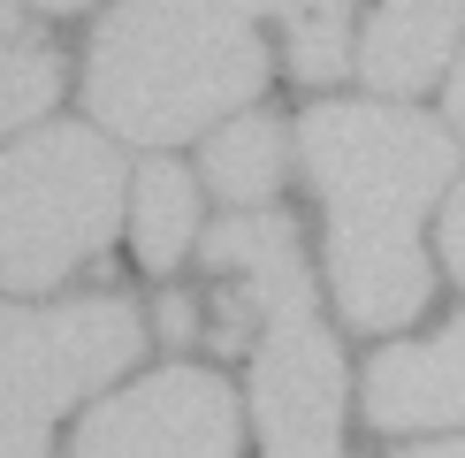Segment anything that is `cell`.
<instances>
[{
  "label": "cell",
  "mask_w": 465,
  "mask_h": 458,
  "mask_svg": "<svg viewBox=\"0 0 465 458\" xmlns=\"http://www.w3.org/2000/svg\"><path fill=\"white\" fill-rule=\"evenodd\" d=\"M298 153L313 168L328 214V283L351 329H397L428 305V253L420 222L458 184L450 130L420 107L328 100L298 123Z\"/></svg>",
  "instance_id": "1"
},
{
  "label": "cell",
  "mask_w": 465,
  "mask_h": 458,
  "mask_svg": "<svg viewBox=\"0 0 465 458\" xmlns=\"http://www.w3.org/2000/svg\"><path fill=\"white\" fill-rule=\"evenodd\" d=\"M267 85V46L244 15L199 0H123L92 31L84 100L107 138L176 145L237 114Z\"/></svg>",
  "instance_id": "2"
},
{
  "label": "cell",
  "mask_w": 465,
  "mask_h": 458,
  "mask_svg": "<svg viewBox=\"0 0 465 458\" xmlns=\"http://www.w3.org/2000/svg\"><path fill=\"white\" fill-rule=\"evenodd\" d=\"M199 253L214 275L244 283L252 305H260L252 413H260L267 458H336V443H343V352L321 329V298L298 260V229L260 206V214H229Z\"/></svg>",
  "instance_id": "3"
},
{
  "label": "cell",
  "mask_w": 465,
  "mask_h": 458,
  "mask_svg": "<svg viewBox=\"0 0 465 458\" xmlns=\"http://www.w3.org/2000/svg\"><path fill=\"white\" fill-rule=\"evenodd\" d=\"M123 153L107 130L54 123L0 153V291H54L107 253L123 222Z\"/></svg>",
  "instance_id": "4"
},
{
  "label": "cell",
  "mask_w": 465,
  "mask_h": 458,
  "mask_svg": "<svg viewBox=\"0 0 465 458\" xmlns=\"http://www.w3.org/2000/svg\"><path fill=\"white\" fill-rule=\"evenodd\" d=\"M130 298L69 305H0V458H46V428L138 359Z\"/></svg>",
  "instance_id": "5"
},
{
  "label": "cell",
  "mask_w": 465,
  "mask_h": 458,
  "mask_svg": "<svg viewBox=\"0 0 465 458\" xmlns=\"http://www.w3.org/2000/svg\"><path fill=\"white\" fill-rule=\"evenodd\" d=\"M237 397L206 367H161L100 397L76 428L69 458H237Z\"/></svg>",
  "instance_id": "6"
},
{
  "label": "cell",
  "mask_w": 465,
  "mask_h": 458,
  "mask_svg": "<svg viewBox=\"0 0 465 458\" xmlns=\"http://www.w3.org/2000/svg\"><path fill=\"white\" fill-rule=\"evenodd\" d=\"M366 420L381 435H412V428H458L465 420V321L428 344H390L366 367L359 390Z\"/></svg>",
  "instance_id": "7"
},
{
  "label": "cell",
  "mask_w": 465,
  "mask_h": 458,
  "mask_svg": "<svg viewBox=\"0 0 465 458\" xmlns=\"http://www.w3.org/2000/svg\"><path fill=\"white\" fill-rule=\"evenodd\" d=\"M465 0H374V24L359 38V76L381 92H420L435 85L458 46Z\"/></svg>",
  "instance_id": "8"
},
{
  "label": "cell",
  "mask_w": 465,
  "mask_h": 458,
  "mask_svg": "<svg viewBox=\"0 0 465 458\" xmlns=\"http://www.w3.org/2000/svg\"><path fill=\"white\" fill-rule=\"evenodd\" d=\"M130 237H138V260L153 275H168L199 244V184L176 161H153L145 176H130Z\"/></svg>",
  "instance_id": "9"
},
{
  "label": "cell",
  "mask_w": 465,
  "mask_h": 458,
  "mask_svg": "<svg viewBox=\"0 0 465 458\" xmlns=\"http://www.w3.org/2000/svg\"><path fill=\"white\" fill-rule=\"evenodd\" d=\"M282 123L275 114H237L229 130H214L206 138V184L222 191L237 214H260L267 199H275V184H282Z\"/></svg>",
  "instance_id": "10"
},
{
  "label": "cell",
  "mask_w": 465,
  "mask_h": 458,
  "mask_svg": "<svg viewBox=\"0 0 465 458\" xmlns=\"http://www.w3.org/2000/svg\"><path fill=\"white\" fill-rule=\"evenodd\" d=\"M199 8H222V15H282V38H290V69L298 76H336L351 69V46H343V31H351V0H199Z\"/></svg>",
  "instance_id": "11"
},
{
  "label": "cell",
  "mask_w": 465,
  "mask_h": 458,
  "mask_svg": "<svg viewBox=\"0 0 465 458\" xmlns=\"http://www.w3.org/2000/svg\"><path fill=\"white\" fill-rule=\"evenodd\" d=\"M54 100H62V54L31 38H0V138L38 123Z\"/></svg>",
  "instance_id": "12"
},
{
  "label": "cell",
  "mask_w": 465,
  "mask_h": 458,
  "mask_svg": "<svg viewBox=\"0 0 465 458\" xmlns=\"http://www.w3.org/2000/svg\"><path fill=\"white\" fill-rule=\"evenodd\" d=\"M435 244H442V267L465 283V176L450 184V199H442V229H435Z\"/></svg>",
  "instance_id": "13"
},
{
  "label": "cell",
  "mask_w": 465,
  "mask_h": 458,
  "mask_svg": "<svg viewBox=\"0 0 465 458\" xmlns=\"http://www.w3.org/2000/svg\"><path fill=\"white\" fill-rule=\"evenodd\" d=\"M191 305H199V298H183V291L161 298V336H168V344H191V329H199V314H191Z\"/></svg>",
  "instance_id": "14"
},
{
  "label": "cell",
  "mask_w": 465,
  "mask_h": 458,
  "mask_svg": "<svg viewBox=\"0 0 465 458\" xmlns=\"http://www.w3.org/2000/svg\"><path fill=\"white\" fill-rule=\"evenodd\" d=\"M450 130L465 138V54H458V69H450Z\"/></svg>",
  "instance_id": "15"
},
{
  "label": "cell",
  "mask_w": 465,
  "mask_h": 458,
  "mask_svg": "<svg viewBox=\"0 0 465 458\" xmlns=\"http://www.w3.org/2000/svg\"><path fill=\"white\" fill-rule=\"evenodd\" d=\"M404 458H465V443H428V451H404Z\"/></svg>",
  "instance_id": "16"
},
{
  "label": "cell",
  "mask_w": 465,
  "mask_h": 458,
  "mask_svg": "<svg viewBox=\"0 0 465 458\" xmlns=\"http://www.w3.org/2000/svg\"><path fill=\"white\" fill-rule=\"evenodd\" d=\"M31 8H54V15H69V8H84V0H31Z\"/></svg>",
  "instance_id": "17"
},
{
  "label": "cell",
  "mask_w": 465,
  "mask_h": 458,
  "mask_svg": "<svg viewBox=\"0 0 465 458\" xmlns=\"http://www.w3.org/2000/svg\"><path fill=\"white\" fill-rule=\"evenodd\" d=\"M8 24H15V8H8V0H0V38H8Z\"/></svg>",
  "instance_id": "18"
}]
</instances>
